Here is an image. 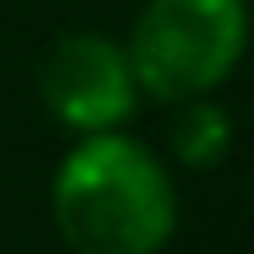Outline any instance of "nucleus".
Instances as JSON below:
<instances>
[{
    "label": "nucleus",
    "mask_w": 254,
    "mask_h": 254,
    "mask_svg": "<svg viewBox=\"0 0 254 254\" xmlns=\"http://www.w3.org/2000/svg\"><path fill=\"white\" fill-rule=\"evenodd\" d=\"M37 99L73 140L83 135L130 130V120L145 109V94L135 83L130 52L109 31H63L37 63Z\"/></svg>",
    "instance_id": "nucleus-3"
},
{
    "label": "nucleus",
    "mask_w": 254,
    "mask_h": 254,
    "mask_svg": "<svg viewBox=\"0 0 254 254\" xmlns=\"http://www.w3.org/2000/svg\"><path fill=\"white\" fill-rule=\"evenodd\" d=\"M166 166L171 171H218L234 156V109L223 99H187L171 104L166 120Z\"/></svg>",
    "instance_id": "nucleus-4"
},
{
    "label": "nucleus",
    "mask_w": 254,
    "mask_h": 254,
    "mask_svg": "<svg viewBox=\"0 0 254 254\" xmlns=\"http://www.w3.org/2000/svg\"><path fill=\"white\" fill-rule=\"evenodd\" d=\"M120 42L145 104L218 99L249 52V0H145Z\"/></svg>",
    "instance_id": "nucleus-2"
},
{
    "label": "nucleus",
    "mask_w": 254,
    "mask_h": 254,
    "mask_svg": "<svg viewBox=\"0 0 254 254\" xmlns=\"http://www.w3.org/2000/svg\"><path fill=\"white\" fill-rule=\"evenodd\" d=\"M47 218L73 254H161L182 228L177 171L130 130L83 135L52 166Z\"/></svg>",
    "instance_id": "nucleus-1"
}]
</instances>
